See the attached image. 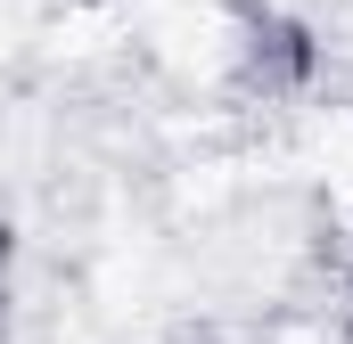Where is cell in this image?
I'll use <instances>...</instances> for the list:
<instances>
[{"label": "cell", "mask_w": 353, "mask_h": 344, "mask_svg": "<svg viewBox=\"0 0 353 344\" xmlns=\"http://www.w3.org/2000/svg\"><path fill=\"white\" fill-rule=\"evenodd\" d=\"M8 312H17V230L0 222V328H8Z\"/></svg>", "instance_id": "6da1fadb"}, {"label": "cell", "mask_w": 353, "mask_h": 344, "mask_svg": "<svg viewBox=\"0 0 353 344\" xmlns=\"http://www.w3.org/2000/svg\"><path fill=\"white\" fill-rule=\"evenodd\" d=\"M345 238H353V222H345Z\"/></svg>", "instance_id": "7a4b0ae2"}]
</instances>
